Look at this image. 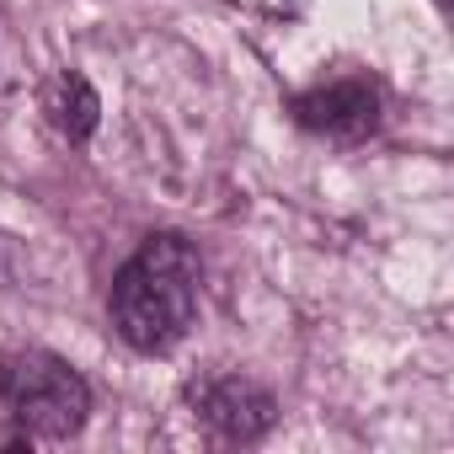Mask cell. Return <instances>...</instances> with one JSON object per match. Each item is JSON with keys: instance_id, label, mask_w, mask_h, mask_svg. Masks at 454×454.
Returning a JSON list of instances; mask_svg holds the SVG:
<instances>
[{"instance_id": "obj_1", "label": "cell", "mask_w": 454, "mask_h": 454, "mask_svg": "<svg viewBox=\"0 0 454 454\" xmlns=\"http://www.w3.org/2000/svg\"><path fill=\"white\" fill-rule=\"evenodd\" d=\"M203 262L182 236H150L118 273L107 294L113 332L134 353H171L198 316Z\"/></svg>"}, {"instance_id": "obj_2", "label": "cell", "mask_w": 454, "mask_h": 454, "mask_svg": "<svg viewBox=\"0 0 454 454\" xmlns=\"http://www.w3.org/2000/svg\"><path fill=\"white\" fill-rule=\"evenodd\" d=\"M0 401L33 438H70L91 417V385L43 348L0 358Z\"/></svg>"}, {"instance_id": "obj_3", "label": "cell", "mask_w": 454, "mask_h": 454, "mask_svg": "<svg viewBox=\"0 0 454 454\" xmlns=\"http://www.w3.org/2000/svg\"><path fill=\"white\" fill-rule=\"evenodd\" d=\"M192 417L219 438V443H257L273 422H278V401L268 385L247 380V374H203L187 390Z\"/></svg>"}, {"instance_id": "obj_4", "label": "cell", "mask_w": 454, "mask_h": 454, "mask_svg": "<svg viewBox=\"0 0 454 454\" xmlns=\"http://www.w3.org/2000/svg\"><path fill=\"white\" fill-rule=\"evenodd\" d=\"M294 123L305 134H326V139H369L380 129V91L369 81H332L316 91H300L289 102Z\"/></svg>"}, {"instance_id": "obj_5", "label": "cell", "mask_w": 454, "mask_h": 454, "mask_svg": "<svg viewBox=\"0 0 454 454\" xmlns=\"http://www.w3.org/2000/svg\"><path fill=\"white\" fill-rule=\"evenodd\" d=\"M43 113H49V123H54L70 145H86V139L97 134V123H102V102H97V91H91V81H86L81 70L54 75V86L43 91Z\"/></svg>"}]
</instances>
